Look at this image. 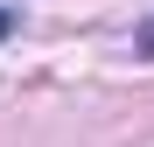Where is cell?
I'll return each mask as SVG.
<instances>
[{
    "label": "cell",
    "instance_id": "7a4b0ae2",
    "mask_svg": "<svg viewBox=\"0 0 154 147\" xmlns=\"http://www.w3.org/2000/svg\"><path fill=\"white\" fill-rule=\"evenodd\" d=\"M14 35V7H0V42H7Z\"/></svg>",
    "mask_w": 154,
    "mask_h": 147
},
{
    "label": "cell",
    "instance_id": "6da1fadb",
    "mask_svg": "<svg viewBox=\"0 0 154 147\" xmlns=\"http://www.w3.org/2000/svg\"><path fill=\"white\" fill-rule=\"evenodd\" d=\"M133 56H154V21H140V35H133Z\"/></svg>",
    "mask_w": 154,
    "mask_h": 147
}]
</instances>
